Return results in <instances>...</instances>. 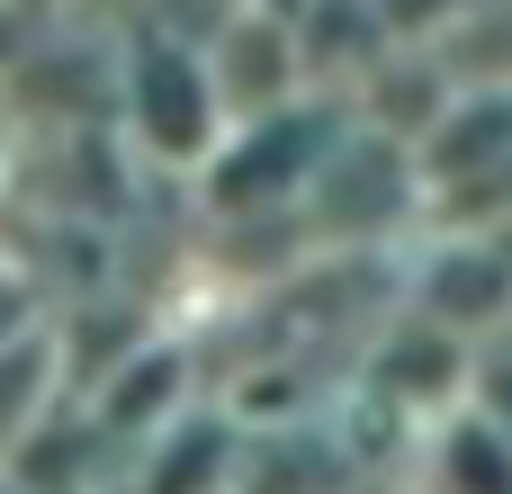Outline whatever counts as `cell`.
Returning a JSON list of instances; mask_svg holds the SVG:
<instances>
[{
	"label": "cell",
	"mask_w": 512,
	"mask_h": 494,
	"mask_svg": "<svg viewBox=\"0 0 512 494\" xmlns=\"http://www.w3.org/2000/svg\"><path fill=\"white\" fill-rule=\"evenodd\" d=\"M351 144V108L306 90L288 108H261L225 135V153L198 171V198L216 207V225H261V216H306L315 180L333 171V153Z\"/></svg>",
	"instance_id": "1"
},
{
	"label": "cell",
	"mask_w": 512,
	"mask_h": 494,
	"mask_svg": "<svg viewBox=\"0 0 512 494\" xmlns=\"http://www.w3.org/2000/svg\"><path fill=\"white\" fill-rule=\"evenodd\" d=\"M117 108H126V144L153 171H180V180H198L234 135L216 54L198 36H180V27H144L117 54Z\"/></svg>",
	"instance_id": "2"
},
{
	"label": "cell",
	"mask_w": 512,
	"mask_h": 494,
	"mask_svg": "<svg viewBox=\"0 0 512 494\" xmlns=\"http://www.w3.org/2000/svg\"><path fill=\"white\" fill-rule=\"evenodd\" d=\"M207 54H216V81H225L234 126L315 90V81H306V45H297V27H288L279 9H234V18L207 36Z\"/></svg>",
	"instance_id": "3"
},
{
	"label": "cell",
	"mask_w": 512,
	"mask_h": 494,
	"mask_svg": "<svg viewBox=\"0 0 512 494\" xmlns=\"http://www.w3.org/2000/svg\"><path fill=\"white\" fill-rule=\"evenodd\" d=\"M414 494H512V432L486 423L477 405H450L441 423H423L414 459H405Z\"/></svg>",
	"instance_id": "4"
},
{
	"label": "cell",
	"mask_w": 512,
	"mask_h": 494,
	"mask_svg": "<svg viewBox=\"0 0 512 494\" xmlns=\"http://www.w3.org/2000/svg\"><path fill=\"white\" fill-rule=\"evenodd\" d=\"M468 405H477L486 423H504V432H512V324L477 342V378H468Z\"/></svg>",
	"instance_id": "5"
},
{
	"label": "cell",
	"mask_w": 512,
	"mask_h": 494,
	"mask_svg": "<svg viewBox=\"0 0 512 494\" xmlns=\"http://www.w3.org/2000/svg\"><path fill=\"white\" fill-rule=\"evenodd\" d=\"M45 324V306H36V288L18 279V270H0V342H18V333H36Z\"/></svg>",
	"instance_id": "6"
}]
</instances>
